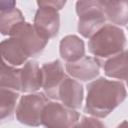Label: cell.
<instances>
[{"label":"cell","instance_id":"6da1fadb","mask_svg":"<svg viewBox=\"0 0 128 128\" xmlns=\"http://www.w3.org/2000/svg\"><path fill=\"white\" fill-rule=\"evenodd\" d=\"M127 91L121 81L104 77L93 79L87 85L84 112L96 118L107 117L126 98Z\"/></svg>","mask_w":128,"mask_h":128},{"label":"cell","instance_id":"7a4b0ae2","mask_svg":"<svg viewBox=\"0 0 128 128\" xmlns=\"http://www.w3.org/2000/svg\"><path fill=\"white\" fill-rule=\"evenodd\" d=\"M126 46V35L117 25L104 24L88 41V51L98 59H106L116 55Z\"/></svg>","mask_w":128,"mask_h":128},{"label":"cell","instance_id":"3957f363","mask_svg":"<svg viewBox=\"0 0 128 128\" xmlns=\"http://www.w3.org/2000/svg\"><path fill=\"white\" fill-rule=\"evenodd\" d=\"M76 13L78 15V32L85 38H90L106 21L103 7L96 0H78Z\"/></svg>","mask_w":128,"mask_h":128},{"label":"cell","instance_id":"277c9868","mask_svg":"<svg viewBox=\"0 0 128 128\" xmlns=\"http://www.w3.org/2000/svg\"><path fill=\"white\" fill-rule=\"evenodd\" d=\"M79 113L76 109L66 107L59 101H48L41 114V124L49 128L76 127Z\"/></svg>","mask_w":128,"mask_h":128},{"label":"cell","instance_id":"5b68a950","mask_svg":"<svg viewBox=\"0 0 128 128\" xmlns=\"http://www.w3.org/2000/svg\"><path fill=\"white\" fill-rule=\"evenodd\" d=\"M48 97L44 93H30L22 96L16 105L15 113L17 120L28 126H39L41 114Z\"/></svg>","mask_w":128,"mask_h":128},{"label":"cell","instance_id":"8992f818","mask_svg":"<svg viewBox=\"0 0 128 128\" xmlns=\"http://www.w3.org/2000/svg\"><path fill=\"white\" fill-rule=\"evenodd\" d=\"M9 36L15 37L18 40L28 58L39 55L48 43L47 40L38 35L34 26L26 21L17 24L12 29Z\"/></svg>","mask_w":128,"mask_h":128},{"label":"cell","instance_id":"52a82bcc","mask_svg":"<svg viewBox=\"0 0 128 128\" xmlns=\"http://www.w3.org/2000/svg\"><path fill=\"white\" fill-rule=\"evenodd\" d=\"M33 26L40 37L49 41L59 32L60 15L55 9L39 7L34 17Z\"/></svg>","mask_w":128,"mask_h":128},{"label":"cell","instance_id":"ba28073f","mask_svg":"<svg viewBox=\"0 0 128 128\" xmlns=\"http://www.w3.org/2000/svg\"><path fill=\"white\" fill-rule=\"evenodd\" d=\"M100 66V59L84 55L77 61L67 62L65 65V69L70 77L87 82L95 79L99 75Z\"/></svg>","mask_w":128,"mask_h":128},{"label":"cell","instance_id":"9c48e42d","mask_svg":"<svg viewBox=\"0 0 128 128\" xmlns=\"http://www.w3.org/2000/svg\"><path fill=\"white\" fill-rule=\"evenodd\" d=\"M42 88L45 95L53 100H57V92L60 83L65 77V72L60 60L44 63L41 66Z\"/></svg>","mask_w":128,"mask_h":128},{"label":"cell","instance_id":"30bf717a","mask_svg":"<svg viewBox=\"0 0 128 128\" xmlns=\"http://www.w3.org/2000/svg\"><path fill=\"white\" fill-rule=\"evenodd\" d=\"M83 96L84 91L82 84L66 74L59 85L57 101H60L66 107L79 109L83 101Z\"/></svg>","mask_w":128,"mask_h":128},{"label":"cell","instance_id":"8fae6325","mask_svg":"<svg viewBox=\"0 0 128 128\" xmlns=\"http://www.w3.org/2000/svg\"><path fill=\"white\" fill-rule=\"evenodd\" d=\"M28 57L15 37L10 36L0 42V64L19 67L27 61Z\"/></svg>","mask_w":128,"mask_h":128},{"label":"cell","instance_id":"7c38bea8","mask_svg":"<svg viewBox=\"0 0 128 128\" xmlns=\"http://www.w3.org/2000/svg\"><path fill=\"white\" fill-rule=\"evenodd\" d=\"M21 91L32 93L42 87V72L38 63L33 60L26 61L20 69Z\"/></svg>","mask_w":128,"mask_h":128},{"label":"cell","instance_id":"4fadbf2b","mask_svg":"<svg viewBox=\"0 0 128 128\" xmlns=\"http://www.w3.org/2000/svg\"><path fill=\"white\" fill-rule=\"evenodd\" d=\"M59 52L66 62H74L85 55V45L81 38L76 35H67L60 41Z\"/></svg>","mask_w":128,"mask_h":128},{"label":"cell","instance_id":"5bb4252c","mask_svg":"<svg viewBox=\"0 0 128 128\" xmlns=\"http://www.w3.org/2000/svg\"><path fill=\"white\" fill-rule=\"evenodd\" d=\"M102 67L107 77L125 81L127 79V51L123 50L106 58Z\"/></svg>","mask_w":128,"mask_h":128},{"label":"cell","instance_id":"9a60e30c","mask_svg":"<svg viewBox=\"0 0 128 128\" xmlns=\"http://www.w3.org/2000/svg\"><path fill=\"white\" fill-rule=\"evenodd\" d=\"M103 7L105 17L117 26H126L128 21L127 0H107Z\"/></svg>","mask_w":128,"mask_h":128},{"label":"cell","instance_id":"2e32d148","mask_svg":"<svg viewBox=\"0 0 128 128\" xmlns=\"http://www.w3.org/2000/svg\"><path fill=\"white\" fill-rule=\"evenodd\" d=\"M18 98V91L8 88H0V121H6L12 118Z\"/></svg>","mask_w":128,"mask_h":128},{"label":"cell","instance_id":"e0dca14e","mask_svg":"<svg viewBox=\"0 0 128 128\" xmlns=\"http://www.w3.org/2000/svg\"><path fill=\"white\" fill-rule=\"evenodd\" d=\"M0 88H8L20 92V69L0 64Z\"/></svg>","mask_w":128,"mask_h":128},{"label":"cell","instance_id":"ac0fdd59","mask_svg":"<svg viewBox=\"0 0 128 128\" xmlns=\"http://www.w3.org/2000/svg\"><path fill=\"white\" fill-rule=\"evenodd\" d=\"M25 21L22 12L17 8L0 12V33L9 36L12 29L20 22Z\"/></svg>","mask_w":128,"mask_h":128},{"label":"cell","instance_id":"d6986e66","mask_svg":"<svg viewBox=\"0 0 128 128\" xmlns=\"http://www.w3.org/2000/svg\"><path fill=\"white\" fill-rule=\"evenodd\" d=\"M38 7L41 8H52L55 10H61L65 4L66 0H36Z\"/></svg>","mask_w":128,"mask_h":128},{"label":"cell","instance_id":"ffe728a7","mask_svg":"<svg viewBox=\"0 0 128 128\" xmlns=\"http://www.w3.org/2000/svg\"><path fill=\"white\" fill-rule=\"evenodd\" d=\"M104 127V124L97 120L96 117H86V116H83L81 118L80 121H78V123L76 124V127Z\"/></svg>","mask_w":128,"mask_h":128},{"label":"cell","instance_id":"44dd1931","mask_svg":"<svg viewBox=\"0 0 128 128\" xmlns=\"http://www.w3.org/2000/svg\"><path fill=\"white\" fill-rule=\"evenodd\" d=\"M16 0H0V12L15 8Z\"/></svg>","mask_w":128,"mask_h":128},{"label":"cell","instance_id":"7402d4cb","mask_svg":"<svg viewBox=\"0 0 128 128\" xmlns=\"http://www.w3.org/2000/svg\"><path fill=\"white\" fill-rule=\"evenodd\" d=\"M96 1H97V2H98L100 5H101V6H103V5H104V3H105L107 0H96Z\"/></svg>","mask_w":128,"mask_h":128}]
</instances>
